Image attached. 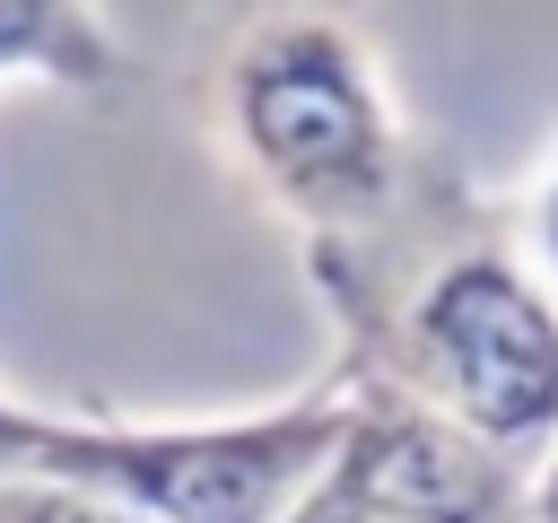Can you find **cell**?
I'll return each instance as SVG.
<instances>
[{
	"label": "cell",
	"mask_w": 558,
	"mask_h": 523,
	"mask_svg": "<svg viewBox=\"0 0 558 523\" xmlns=\"http://www.w3.org/2000/svg\"><path fill=\"white\" fill-rule=\"evenodd\" d=\"M296 262L349 375L418 392L523 471L558 445V288L532 270L514 209L480 200L462 166H445L392 227L296 244Z\"/></svg>",
	"instance_id": "6da1fadb"
},
{
	"label": "cell",
	"mask_w": 558,
	"mask_h": 523,
	"mask_svg": "<svg viewBox=\"0 0 558 523\" xmlns=\"http://www.w3.org/2000/svg\"><path fill=\"white\" fill-rule=\"evenodd\" d=\"M192 113L296 244L392 227L453 166L401 113L357 0H227L192 70Z\"/></svg>",
	"instance_id": "7a4b0ae2"
},
{
	"label": "cell",
	"mask_w": 558,
	"mask_h": 523,
	"mask_svg": "<svg viewBox=\"0 0 558 523\" xmlns=\"http://www.w3.org/2000/svg\"><path fill=\"white\" fill-rule=\"evenodd\" d=\"M349 436V366L235 418H61L26 410L9 471L113 488L166 523H288L331 445Z\"/></svg>",
	"instance_id": "3957f363"
},
{
	"label": "cell",
	"mask_w": 558,
	"mask_h": 523,
	"mask_svg": "<svg viewBox=\"0 0 558 523\" xmlns=\"http://www.w3.org/2000/svg\"><path fill=\"white\" fill-rule=\"evenodd\" d=\"M288 523H532V471L418 392L349 375V436L288 506Z\"/></svg>",
	"instance_id": "277c9868"
},
{
	"label": "cell",
	"mask_w": 558,
	"mask_h": 523,
	"mask_svg": "<svg viewBox=\"0 0 558 523\" xmlns=\"http://www.w3.org/2000/svg\"><path fill=\"white\" fill-rule=\"evenodd\" d=\"M131 78L140 61L96 0H0V87H61L113 105Z\"/></svg>",
	"instance_id": "5b68a950"
},
{
	"label": "cell",
	"mask_w": 558,
	"mask_h": 523,
	"mask_svg": "<svg viewBox=\"0 0 558 523\" xmlns=\"http://www.w3.org/2000/svg\"><path fill=\"white\" fill-rule=\"evenodd\" d=\"M0 523H166L113 488L87 479H52V471H0Z\"/></svg>",
	"instance_id": "8992f818"
},
{
	"label": "cell",
	"mask_w": 558,
	"mask_h": 523,
	"mask_svg": "<svg viewBox=\"0 0 558 523\" xmlns=\"http://www.w3.org/2000/svg\"><path fill=\"white\" fill-rule=\"evenodd\" d=\"M514 235H523L532 270L558 288V148H549V157H541V174L523 183V200H514Z\"/></svg>",
	"instance_id": "52a82bcc"
},
{
	"label": "cell",
	"mask_w": 558,
	"mask_h": 523,
	"mask_svg": "<svg viewBox=\"0 0 558 523\" xmlns=\"http://www.w3.org/2000/svg\"><path fill=\"white\" fill-rule=\"evenodd\" d=\"M532 523H558V445L532 462Z\"/></svg>",
	"instance_id": "ba28073f"
},
{
	"label": "cell",
	"mask_w": 558,
	"mask_h": 523,
	"mask_svg": "<svg viewBox=\"0 0 558 523\" xmlns=\"http://www.w3.org/2000/svg\"><path fill=\"white\" fill-rule=\"evenodd\" d=\"M26 410H35V401H17V392L0 384V471L17 462V427H26Z\"/></svg>",
	"instance_id": "9c48e42d"
}]
</instances>
